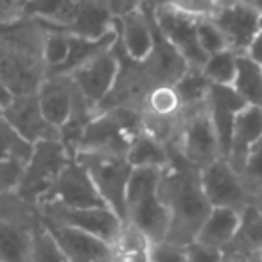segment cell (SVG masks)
<instances>
[{
    "label": "cell",
    "instance_id": "obj_1",
    "mask_svg": "<svg viewBox=\"0 0 262 262\" xmlns=\"http://www.w3.org/2000/svg\"><path fill=\"white\" fill-rule=\"evenodd\" d=\"M158 194L171 214V228L165 241L187 246L196 239L212 208L201 189L200 167L171 149L167 165L162 169Z\"/></svg>",
    "mask_w": 262,
    "mask_h": 262
},
{
    "label": "cell",
    "instance_id": "obj_2",
    "mask_svg": "<svg viewBox=\"0 0 262 262\" xmlns=\"http://www.w3.org/2000/svg\"><path fill=\"white\" fill-rule=\"evenodd\" d=\"M45 34L47 29L34 18L0 27V83L13 97L36 94L47 77Z\"/></svg>",
    "mask_w": 262,
    "mask_h": 262
},
{
    "label": "cell",
    "instance_id": "obj_3",
    "mask_svg": "<svg viewBox=\"0 0 262 262\" xmlns=\"http://www.w3.org/2000/svg\"><path fill=\"white\" fill-rule=\"evenodd\" d=\"M162 169L135 167L126 189V223L139 228L151 243L167 239L171 214L160 200Z\"/></svg>",
    "mask_w": 262,
    "mask_h": 262
},
{
    "label": "cell",
    "instance_id": "obj_4",
    "mask_svg": "<svg viewBox=\"0 0 262 262\" xmlns=\"http://www.w3.org/2000/svg\"><path fill=\"white\" fill-rule=\"evenodd\" d=\"M142 129L140 112L131 108L99 110L84 127L77 153H106L126 157L131 139ZM74 155V157H76Z\"/></svg>",
    "mask_w": 262,
    "mask_h": 262
},
{
    "label": "cell",
    "instance_id": "obj_5",
    "mask_svg": "<svg viewBox=\"0 0 262 262\" xmlns=\"http://www.w3.org/2000/svg\"><path fill=\"white\" fill-rule=\"evenodd\" d=\"M40 223L38 207L15 192L0 198V262H31L34 233Z\"/></svg>",
    "mask_w": 262,
    "mask_h": 262
},
{
    "label": "cell",
    "instance_id": "obj_6",
    "mask_svg": "<svg viewBox=\"0 0 262 262\" xmlns=\"http://www.w3.org/2000/svg\"><path fill=\"white\" fill-rule=\"evenodd\" d=\"M72 158L74 157L59 140H43L34 144L29 160L24 165L15 194L27 203L38 207L47 198L59 172Z\"/></svg>",
    "mask_w": 262,
    "mask_h": 262
},
{
    "label": "cell",
    "instance_id": "obj_7",
    "mask_svg": "<svg viewBox=\"0 0 262 262\" xmlns=\"http://www.w3.org/2000/svg\"><path fill=\"white\" fill-rule=\"evenodd\" d=\"M77 162L84 165L104 205L126 223V189L133 167L126 157L106 153H77Z\"/></svg>",
    "mask_w": 262,
    "mask_h": 262
},
{
    "label": "cell",
    "instance_id": "obj_8",
    "mask_svg": "<svg viewBox=\"0 0 262 262\" xmlns=\"http://www.w3.org/2000/svg\"><path fill=\"white\" fill-rule=\"evenodd\" d=\"M172 149H176L187 162L200 169L217 158H223L207 104L182 110L180 131Z\"/></svg>",
    "mask_w": 262,
    "mask_h": 262
},
{
    "label": "cell",
    "instance_id": "obj_9",
    "mask_svg": "<svg viewBox=\"0 0 262 262\" xmlns=\"http://www.w3.org/2000/svg\"><path fill=\"white\" fill-rule=\"evenodd\" d=\"M41 219L49 223H58L79 228L88 232L108 244H115L122 228V219L110 210L108 207H90V208H70L58 203H43L38 207Z\"/></svg>",
    "mask_w": 262,
    "mask_h": 262
},
{
    "label": "cell",
    "instance_id": "obj_10",
    "mask_svg": "<svg viewBox=\"0 0 262 262\" xmlns=\"http://www.w3.org/2000/svg\"><path fill=\"white\" fill-rule=\"evenodd\" d=\"M153 18L160 34L172 49L194 69H201L207 61V54L198 43V20L172 9L171 6L153 0Z\"/></svg>",
    "mask_w": 262,
    "mask_h": 262
},
{
    "label": "cell",
    "instance_id": "obj_11",
    "mask_svg": "<svg viewBox=\"0 0 262 262\" xmlns=\"http://www.w3.org/2000/svg\"><path fill=\"white\" fill-rule=\"evenodd\" d=\"M117 47L129 61L140 63L149 56L155 43L153 0H144L135 9L113 18Z\"/></svg>",
    "mask_w": 262,
    "mask_h": 262
},
{
    "label": "cell",
    "instance_id": "obj_12",
    "mask_svg": "<svg viewBox=\"0 0 262 262\" xmlns=\"http://www.w3.org/2000/svg\"><path fill=\"white\" fill-rule=\"evenodd\" d=\"M201 189L210 207H226L243 212L251 203L239 172L230 165L226 158H217L212 164L200 169Z\"/></svg>",
    "mask_w": 262,
    "mask_h": 262
},
{
    "label": "cell",
    "instance_id": "obj_13",
    "mask_svg": "<svg viewBox=\"0 0 262 262\" xmlns=\"http://www.w3.org/2000/svg\"><path fill=\"white\" fill-rule=\"evenodd\" d=\"M119 72L120 54L113 45L112 51L95 56L94 59L74 70L70 74V79L74 81L79 94L99 112V106L102 104V101L108 97L110 92L115 86Z\"/></svg>",
    "mask_w": 262,
    "mask_h": 262
},
{
    "label": "cell",
    "instance_id": "obj_14",
    "mask_svg": "<svg viewBox=\"0 0 262 262\" xmlns=\"http://www.w3.org/2000/svg\"><path fill=\"white\" fill-rule=\"evenodd\" d=\"M43 203H58L70 208H90V207H106L101 194L97 192L90 174L81 162L76 158L65 165L56 180L54 187L47 194ZM38 205V207H40Z\"/></svg>",
    "mask_w": 262,
    "mask_h": 262
},
{
    "label": "cell",
    "instance_id": "obj_15",
    "mask_svg": "<svg viewBox=\"0 0 262 262\" xmlns=\"http://www.w3.org/2000/svg\"><path fill=\"white\" fill-rule=\"evenodd\" d=\"M2 117L31 146L43 140H59V129L43 117L36 94L13 97L2 110Z\"/></svg>",
    "mask_w": 262,
    "mask_h": 262
},
{
    "label": "cell",
    "instance_id": "obj_16",
    "mask_svg": "<svg viewBox=\"0 0 262 262\" xmlns=\"http://www.w3.org/2000/svg\"><path fill=\"white\" fill-rule=\"evenodd\" d=\"M210 20L221 31L226 47L237 56H244L250 41L260 31V13L248 8L241 0L219 6Z\"/></svg>",
    "mask_w": 262,
    "mask_h": 262
},
{
    "label": "cell",
    "instance_id": "obj_17",
    "mask_svg": "<svg viewBox=\"0 0 262 262\" xmlns=\"http://www.w3.org/2000/svg\"><path fill=\"white\" fill-rule=\"evenodd\" d=\"M43 221V219H41ZM45 228L54 237L56 244L61 248L70 262H112L113 246L99 237L83 232L79 228L58 223L43 221Z\"/></svg>",
    "mask_w": 262,
    "mask_h": 262
},
{
    "label": "cell",
    "instance_id": "obj_18",
    "mask_svg": "<svg viewBox=\"0 0 262 262\" xmlns=\"http://www.w3.org/2000/svg\"><path fill=\"white\" fill-rule=\"evenodd\" d=\"M77 88L70 76L47 74L36 92V99L43 117L54 127H61L69 120L76 101Z\"/></svg>",
    "mask_w": 262,
    "mask_h": 262
},
{
    "label": "cell",
    "instance_id": "obj_19",
    "mask_svg": "<svg viewBox=\"0 0 262 262\" xmlns=\"http://www.w3.org/2000/svg\"><path fill=\"white\" fill-rule=\"evenodd\" d=\"M246 106V102L235 94L232 86H217L212 84L207 99V110L210 115L212 126L215 129V135L221 147V157L226 158L230 146V137H232L233 120L237 113Z\"/></svg>",
    "mask_w": 262,
    "mask_h": 262
},
{
    "label": "cell",
    "instance_id": "obj_20",
    "mask_svg": "<svg viewBox=\"0 0 262 262\" xmlns=\"http://www.w3.org/2000/svg\"><path fill=\"white\" fill-rule=\"evenodd\" d=\"M88 0H31L27 18H34L47 29L74 34Z\"/></svg>",
    "mask_w": 262,
    "mask_h": 262
},
{
    "label": "cell",
    "instance_id": "obj_21",
    "mask_svg": "<svg viewBox=\"0 0 262 262\" xmlns=\"http://www.w3.org/2000/svg\"><path fill=\"white\" fill-rule=\"evenodd\" d=\"M262 139V110L244 106L233 120L226 160L239 172L248 151Z\"/></svg>",
    "mask_w": 262,
    "mask_h": 262
},
{
    "label": "cell",
    "instance_id": "obj_22",
    "mask_svg": "<svg viewBox=\"0 0 262 262\" xmlns=\"http://www.w3.org/2000/svg\"><path fill=\"white\" fill-rule=\"evenodd\" d=\"M241 225V210L226 207H212L201 228L198 230V243L225 250L235 237Z\"/></svg>",
    "mask_w": 262,
    "mask_h": 262
},
{
    "label": "cell",
    "instance_id": "obj_23",
    "mask_svg": "<svg viewBox=\"0 0 262 262\" xmlns=\"http://www.w3.org/2000/svg\"><path fill=\"white\" fill-rule=\"evenodd\" d=\"M169 146L155 139L147 131L140 129L126 151V160L133 169L135 167H157L164 169L169 162Z\"/></svg>",
    "mask_w": 262,
    "mask_h": 262
},
{
    "label": "cell",
    "instance_id": "obj_24",
    "mask_svg": "<svg viewBox=\"0 0 262 262\" xmlns=\"http://www.w3.org/2000/svg\"><path fill=\"white\" fill-rule=\"evenodd\" d=\"M262 250V212L250 203L241 212V225L233 241L223 251L253 257Z\"/></svg>",
    "mask_w": 262,
    "mask_h": 262
},
{
    "label": "cell",
    "instance_id": "obj_25",
    "mask_svg": "<svg viewBox=\"0 0 262 262\" xmlns=\"http://www.w3.org/2000/svg\"><path fill=\"white\" fill-rule=\"evenodd\" d=\"M232 88L246 102V106L262 110V67L255 65L244 56H239Z\"/></svg>",
    "mask_w": 262,
    "mask_h": 262
},
{
    "label": "cell",
    "instance_id": "obj_26",
    "mask_svg": "<svg viewBox=\"0 0 262 262\" xmlns=\"http://www.w3.org/2000/svg\"><path fill=\"white\" fill-rule=\"evenodd\" d=\"M172 86H174L176 94L180 97L182 110H189V108H198V106L207 104L208 92H210L212 84L208 83V79L201 72V69L189 67L178 77V81Z\"/></svg>",
    "mask_w": 262,
    "mask_h": 262
},
{
    "label": "cell",
    "instance_id": "obj_27",
    "mask_svg": "<svg viewBox=\"0 0 262 262\" xmlns=\"http://www.w3.org/2000/svg\"><path fill=\"white\" fill-rule=\"evenodd\" d=\"M140 113L162 117V119H180L182 102L172 84H158L147 92Z\"/></svg>",
    "mask_w": 262,
    "mask_h": 262
},
{
    "label": "cell",
    "instance_id": "obj_28",
    "mask_svg": "<svg viewBox=\"0 0 262 262\" xmlns=\"http://www.w3.org/2000/svg\"><path fill=\"white\" fill-rule=\"evenodd\" d=\"M237 63H239V56L230 49H225L208 56L205 65L201 67V72L205 74L210 84L232 86L237 74Z\"/></svg>",
    "mask_w": 262,
    "mask_h": 262
},
{
    "label": "cell",
    "instance_id": "obj_29",
    "mask_svg": "<svg viewBox=\"0 0 262 262\" xmlns=\"http://www.w3.org/2000/svg\"><path fill=\"white\" fill-rule=\"evenodd\" d=\"M239 178L251 201L262 192V139L248 151L239 169Z\"/></svg>",
    "mask_w": 262,
    "mask_h": 262
},
{
    "label": "cell",
    "instance_id": "obj_30",
    "mask_svg": "<svg viewBox=\"0 0 262 262\" xmlns=\"http://www.w3.org/2000/svg\"><path fill=\"white\" fill-rule=\"evenodd\" d=\"M33 146L22 139V137L0 117V162L20 160L26 164L31 157Z\"/></svg>",
    "mask_w": 262,
    "mask_h": 262
},
{
    "label": "cell",
    "instance_id": "obj_31",
    "mask_svg": "<svg viewBox=\"0 0 262 262\" xmlns=\"http://www.w3.org/2000/svg\"><path fill=\"white\" fill-rule=\"evenodd\" d=\"M47 29V27H45ZM69 56V34L61 31L47 29L43 40V61L49 74L58 70Z\"/></svg>",
    "mask_w": 262,
    "mask_h": 262
},
{
    "label": "cell",
    "instance_id": "obj_32",
    "mask_svg": "<svg viewBox=\"0 0 262 262\" xmlns=\"http://www.w3.org/2000/svg\"><path fill=\"white\" fill-rule=\"evenodd\" d=\"M31 262H70L61 251V248L56 244L54 237L45 228L43 221L40 223V226L36 228V233H34Z\"/></svg>",
    "mask_w": 262,
    "mask_h": 262
},
{
    "label": "cell",
    "instance_id": "obj_33",
    "mask_svg": "<svg viewBox=\"0 0 262 262\" xmlns=\"http://www.w3.org/2000/svg\"><path fill=\"white\" fill-rule=\"evenodd\" d=\"M198 43H200L201 51L207 54V58L210 54L228 49L221 31L217 29V26L210 18L198 20Z\"/></svg>",
    "mask_w": 262,
    "mask_h": 262
},
{
    "label": "cell",
    "instance_id": "obj_34",
    "mask_svg": "<svg viewBox=\"0 0 262 262\" xmlns=\"http://www.w3.org/2000/svg\"><path fill=\"white\" fill-rule=\"evenodd\" d=\"M158 2H164L176 11L192 16L196 20L212 18L219 8L217 0H158Z\"/></svg>",
    "mask_w": 262,
    "mask_h": 262
},
{
    "label": "cell",
    "instance_id": "obj_35",
    "mask_svg": "<svg viewBox=\"0 0 262 262\" xmlns=\"http://www.w3.org/2000/svg\"><path fill=\"white\" fill-rule=\"evenodd\" d=\"M149 262H185V246L171 241L151 243Z\"/></svg>",
    "mask_w": 262,
    "mask_h": 262
},
{
    "label": "cell",
    "instance_id": "obj_36",
    "mask_svg": "<svg viewBox=\"0 0 262 262\" xmlns=\"http://www.w3.org/2000/svg\"><path fill=\"white\" fill-rule=\"evenodd\" d=\"M24 165L26 164L20 160L0 162V198L16 190L20 176H22L24 171Z\"/></svg>",
    "mask_w": 262,
    "mask_h": 262
},
{
    "label": "cell",
    "instance_id": "obj_37",
    "mask_svg": "<svg viewBox=\"0 0 262 262\" xmlns=\"http://www.w3.org/2000/svg\"><path fill=\"white\" fill-rule=\"evenodd\" d=\"M31 0H0V27H8L27 18Z\"/></svg>",
    "mask_w": 262,
    "mask_h": 262
},
{
    "label": "cell",
    "instance_id": "obj_38",
    "mask_svg": "<svg viewBox=\"0 0 262 262\" xmlns=\"http://www.w3.org/2000/svg\"><path fill=\"white\" fill-rule=\"evenodd\" d=\"M185 262H223V250L192 241L185 246Z\"/></svg>",
    "mask_w": 262,
    "mask_h": 262
},
{
    "label": "cell",
    "instance_id": "obj_39",
    "mask_svg": "<svg viewBox=\"0 0 262 262\" xmlns=\"http://www.w3.org/2000/svg\"><path fill=\"white\" fill-rule=\"evenodd\" d=\"M95 2L99 6H102L113 18H119L124 13L131 11V9H135L139 6L137 0H95Z\"/></svg>",
    "mask_w": 262,
    "mask_h": 262
},
{
    "label": "cell",
    "instance_id": "obj_40",
    "mask_svg": "<svg viewBox=\"0 0 262 262\" xmlns=\"http://www.w3.org/2000/svg\"><path fill=\"white\" fill-rule=\"evenodd\" d=\"M244 58L253 61L255 65L262 67V29L258 31V33L253 36V40L250 41L246 52H244Z\"/></svg>",
    "mask_w": 262,
    "mask_h": 262
},
{
    "label": "cell",
    "instance_id": "obj_41",
    "mask_svg": "<svg viewBox=\"0 0 262 262\" xmlns=\"http://www.w3.org/2000/svg\"><path fill=\"white\" fill-rule=\"evenodd\" d=\"M223 262H250V257L233 251H223Z\"/></svg>",
    "mask_w": 262,
    "mask_h": 262
},
{
    "label": "cell",
    "instance_id": "obj_42",
    "mask_svg": "<svg viewBox=\"0 0 262 262\" xmlns=\"http://www.w3.org/2000/svg\"><path fill=\"white\" fill-rule=\"evenodd\" d=\"M11 99H13V95L9 94V90L4 86V84L0 83V108L4 110L6 106H8L9 102H11Z\"/></svg>",
    "mask_w": 262,
    "mask_h": 262
},
{
    "label": "cell",
    "instance_id": "obj_43",
    "mask_svg": "<svg viewBox=\"0 0 262 262\" xmlns=\"http://www.w3.org/2000/svg\"><path fill=\"white\" fill-rule=\"evenodd\" d=\"M241 2H243V4H246L248 8L255 9V11L262 15V0H241Z\"/></svg>",
    "mask_w": 262,
    "mask_h": 262
},
{
    "label": "cell",
    "instance_id": "obj_44",
    "mask_svg": "<svg viewBox=\"0 0 262 262\" xmlns=\"http://www.w3.org/2000/svg\"><path fill=\"white\" fill-rule=\"evenodd\" d=\"M251 203H253V205H255V207H257V208H258V210H260V212H262V192H260V194H258V196H257V198H255V200H253V201H251Z\"/></svg>",
    "mask_w": 262,
    "mask_h": 262
},
{
    "label": "cell",
    "instance_id": "obj_45",
    "mask_svg": "<svg viewBox=\"0 0 262 262\" xmlns=\"http://www.w3.org/2000/svg\"><path fill=\"white\" fill-rule=\"evenodd\" d=\"M250 262H262V250L258 253H255L253 257H250Z\"/></svg>",
    "mask_w": 262,
    "mask_h": 262
},
{
    "label": "cell",
    "instance_id": "obj_46",
    "mask_svg": "<svg viewBox=\"0 0 262 262\" xmlns=\"http://www.w3.org/2000/svg\"><path fill=\"white\" fill-rule=\"evenodd\" d=\"M219 6H225V4H230V2H237V0H217Z\"/></svg>",
    "mask_w": 262,
    "mask_h": 262
},
{
    "label": "cell",
    "instance_id": "obj_47",
    "mask_svg": "<svg viewBox=\"0 0 262 262\" xmlns=\"http://www.w3.org/2000/svg\"><path fill=\"white\" fill-rule=\"evenodd\" d=\"M260 29H262V15H260Z\"/></svg>",
    "mask_w": 262,
    "mask_h": 262
},
{
    "label": "cell",
    "instance_id": "obj_48",
    "mask_svg": "<svg viewBox=\"0 0 262 262\" xmlns=\"http://www.w3.org/2000/svg\"><path fill=\"white\" fill-rule=\"evenodd\" d=\"M0 117H2V108H0Z\"/></svg>",
    "mask_w": 262,
    "mask_h": 262
},
{
    "label": "cell",
    "instance_id": "obj_49",
    "mask_svg": "<svg viewBox=\"0 0 262 262\" xmlns=\"http://www.w3.org/2000/svg\"><path fill=\"white\" fill-rule=\"evenodd\" d=\"M112 262H113V260H112Z\"/></svg>",
    "mask_w": 262,
    "mask_h": 262
}]
</instances>
